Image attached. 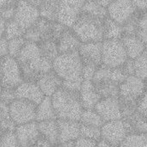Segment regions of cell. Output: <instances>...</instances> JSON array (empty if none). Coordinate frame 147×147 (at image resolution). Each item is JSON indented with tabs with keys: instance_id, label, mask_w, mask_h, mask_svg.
Listing matches in <instances>:
<instances>
[{
	"instance_id": "7402d4cb",
	"label": "cell",
	"mask_w": 147,
	"mask_h": 147,
	"mask_svg": "<svg viewBox=\"0 0 147 147\" xmlns=\"http://www.w3.org/2000/svg\"><path fill=\"white\" fill-rule=\"evenodd\" d=\"M97 93L102 98H119L120 96V84L109 79L104 78L97 81H92Z\"/></svg>"
},
{
	"instance_id": "7bdbcfd3",
	"label": "cell",
	"mask_w": 147,
	"mask_h": 147,
	"mask_svg": "<svg viewBox=\"0 0 147 147\" xmlns=\"http://www.w3.org/2000/svg\"><path fill=\"white\" fill-rule=\"evenodd\" d=\"M124 71L126 72V74L127 75V77L129 76H135V67H134V59H128L127 60V62L125 63V65L122 66Z\"/></svg>"
},
{
	"instance_id": "b9f144b4",
	"label": "cell",
	"mask_w": 147,
	"mask_h": 147,
	"mask_svg": "<svg viewBox=\"0 0 147 147\" xmlns=\"http://www.w3.org/2000/svg\"><path fill=\"white\" fill-rule=\"evenodd\" d=\"M97 145H98L97 141L83 138V137H80L76 140V147H98Z\"/></svg>"
},
{
	"instance_id": "30bf717a",
	"label": "cell",
	"mask_w": 147,
	"mask_h": 147,
	"mask_svg": "<svg viewBox=\"0 0 147 147\" xmlns=\"http://www.w3.org/2000/svg\"><path fill=\"white\" fill-rule=\"evenodd\" d=\"M101 130L102 140L118 147L129 135L123 120L105 122Z\"/></svg>"
},
{
	"instance_id": "ee69618b",
	"label": "cell",
	"mask_w": 147,
	"mask_h": 147,
	"mask_svg": "<svg viewBox=\"0 0 147 147\" xmlns=\"http://www.w3.org/2000/svg\"><path fill=\"white\" fill-rule=\"evenodd\" d=\"M0 54L1 58L9 55V40L4 36H2L0 39Z\"/></svg>"
},
{
	"instance_id": "681fc988",
	"label": "cell",
	"mask_w": 147,
	"mask_h": 147,
	"mask_svg": "<svg viewBox=\"0 0 147 147\" xmlns=\"http://www.w3.org/2000/svg\"><path fill=\"white\" fill-rule=\"evenodd\" d=\"M97 146L98 147H118V146H114V145H112V144H110V143H109V142H107V141H105V140H101L100 141H98V145H97Z\"/></svg>"
},
{
	"instance_id": "bcb514c9",
	"label": "cell",
	"mask_w": 147,
	"mask_h": 147,
	"mask_svg": "<svg viewBox=\"0 0 147 147\" xmlns=\"http://www.w3.org/2000/svg\"><path fill=\"white\" fill-rule=\"evenodd\" d=\"M29 147H54L52 146V144L47 140H46L44 137L40 136L39 138V140L34 142L32 146H30Z\"/></svg>"
},
{
	"instance_id": "f5cc1de1",
	"label": "cell",
	"mask_w": 147,
	"mask_h": 147,
	"mask_svg": "<svg viewBox=\"0 0 147 147\" xmlns=\"http://www.w3.org/2000/svg\"><path fill=\"white\" fill-rule=\"evenodd\" d=\"M54 147H58V146H54Z\"/></svg>"
},
{
	"instance_id": "e0dca14e",
	"label": "cell",
	"mask_w": 147,
	"mask_h": 147,
	"mask_svg": "<svg viewBox=\"0 0 147 147\" xmlns=\"http://www.w3.org/2000/svg\"><path fill=\"white\" fill-rule=\"evenodd\" d=\"M36 84L45 96L52 97L63 86V80L53 70L41 75Z\"/></svg>"
},
{
	"instance_id": "4fadbf2b",
	"label": "cell",
	"mask_w": 147,
	"mask_h": 147,
	"mask_svg": "<svg viewBox=\"0 0 147 147\" xmlns=\"http://www.w3.org/2000/svg\"><path fill=\"white\" fill-rule=\"evenodd\" d=\"M83 64H90L96 66L102 65V42L82 43L79 50Z\"/></svg>"
},
{
	"instance_id": "d590c367",
	"label": "cell",
	"mask_w": 147,
	"mask_h": 147,
	"mask_svg": "<svg viewBox=\"0 0 147 147\" xmlns=\"http://www.w3.org/2000/svg\"><path fill=\"white\" fill-rule=\"evenodd\" d=\"M140 12L137 11L135 15L130 18L124 25V34H129V35H137V30H138V23H139V18H140Z\"/></svg>"
},
{
	"instance_id": "816d5d0a",
	"label": "cell",
	"mask_w": 147,
	"mask_h": 147,
	"mask_svg": "<svg viewBox=\"0 0 147 147\" xmlns=\"http://www.w3.org/2000/svg\"><path fill=\"white\" fill-rule=\"evenodd\" d=\"M98 3L102 5V6H103V7H105V8H108L109 6V4H110V3H111V1H107V0H100V1H98Z\"/></svg>"
},
{
	"instance_id": "836d02e7",
	"label": "cell",
	"mask_w": 147,
	"mask_h": 147,
	"mask_svg": "<svg viewBox=\"0 0 147 147\" xmlns=\"http://www.w3.org/2000/svg\"><path fill=\"white\" fill-rule=\"evenodd\" d=\"M80 134H81V137L92 140L97 142L102 140V130L100 127L81 124Z\"/></svg>"
},
{
	"instance_id": "5bb4252c",
	"label": "cell",
	"mask_w": 147,
	"mask_h": 147,
	"mask_svg": "<svg viewBox=\"0 0 147 147\" xmlns=\"http://www.w3.org/2000/svg\"><path fill=\"white\" fill-rule=\"evenodd\" d=\"M15 134L22 147H29L41 136L37 121L17 126Z\"/></svg>"
},
{
	"instance_id": "8d00e7d4",
	"label": "cell",
	"mask_w": 147,
	"mask_h": 147,
	"mask_svg": "<svg viewBox=\"0 0 147 147\" xmlns=\"http://www.w3.org/2000/svg\"><path fill=\"white\" fill-rule=\"evenodd\" d=\"M1 147H22L15 132H5L1 134Z\"/></svg>"
},
{
	"instance_id": "ffe728a7",
	"label": "cell",
	"mask_w": 147,
	"mask_h": 147,
	"mask_svg": "<svg viewBox=\"0 0 147 147\" xmlns=\"http://www.w3.org/2000/svg\"><path fill=\"white\" fill-rule=\"evenodd\" d=\"M82 41L73 32L71 28H66L59 40H58V48L59 53H67L79 50Z\"/></svg>"
},
{
	"instance_id": "d6a6232c",
	"label": "cell",
	"mask_w": 147,
	"mask_h": 147,
	"mask_svg": "<svg viewBox=\"0 0 147 147\" xmlns=\"http://www.w3.org/2000/svg\"><path fill=\"white\" fill-rule=\"evenodd\" d=\"M135 76L147 81V53H144L134 59Z\"/></svg>"
},
{
	"instance_id": "e575fe53",
	"label": "cell",
	"mask_w": 147,
	"mask_h": 147,
	"mask_svg": "<svg viewBox=\"0 0 147 147\" xmlns=\"http://www.w3.org/2000/svg\"><path fill=\"white\" fill-rule=\"evenodd\" d=\"M27 40L24 37H18L9 40V55L17 59L22 48L26 45Z\"/></svg>"
},
{
	"instance_id": "4dcf8cb0",
	"label": "cell",
	"mask_w": 147,
	"mask_h": 147,
	"mask_svg": "<svg viewBox=\"0 0 147 147\" xmlns=\"http://www.w3.org/2000/svg\"><path fill=\"white\" fill-rule=\"evenodd\" d=\"M119 147H147V134H129Z\"/></svg>"
},
{
	"instance_id": "4316f807",
	"label": "cell",
	"mask_w": 147,
	"mask_h": 147,
	"mask_svg": "<svg viewBox=\"0 0 147 147\" xmlns=\"http://www.w3.org/2000/svg\"><path fill=\"white\" fill-rule=\"evenodd\" d=\"M82 12L103 20L109 16L108 9L102 6L98 1H84Z\"/></svg>"
},
{
	"instance_id": "8992f818",
	"label": "cell",
	"mask_w": 147,
	"mask_h": 147,
	"mask_svg": "<svg viewBox=\"0 0 147 147\" xmlns=\"http://www.w3.org/2000/svg\"><path fill=\"white\" fill-rule=\"evenodd\" d=\"M2 88H17L24 82L21 66L16 58L9 55L1 58Z\"/></svg>"
},
{
	"instance_id": "6da1fadb",
	"label": "cell",
	"mask_w": 147,
	"mask_h": 147,
	"mask_svg": "<svg viewBox=\"0 0 147 147\" xmlns=\"http://www.w3.org/2000/svg\"><path fill=\"white\" fill-rule=\"evenodd\" d=\"M16 59L25 82L36 83L41 75L53 70V61L42 55L37 43L27 41Z\"/></svg>"
},
{
	"instance_id": "f6af8a7d",
	"label": "cell",
	"mask_w": 147,
	"mask_h": 147,
	"mask_svg": "<svg viewBox=\"0 0 147 147\" xmlns=\"http://www.w3.org/2000/svg\"><path fill=\"white\" fill-rule=\"evenodd\" d=\"M138 110L147 116V91L139 102Z\"/></svg>"
},
{
	"instance_id": "7dc6e473",
	"label": "cell",
	"mask_w": 147,
	"mask_h": 147,
	"mask_svg": "<svg viewBox=\"0 0 147 147\" xmlns=\"http://www.w3.org/2000/svg\"><path fill=\"white\" fill-rule=\"evenodd\" d=\"M136 9L140 12L147 11V1H133Z\"/></svg>"
},
{
	"instance_id": "f907efd6",
	"label": "cell",
	"mask_w": 147,
	"mask_h": 147,
	"mask_svg": "<svg viewBox=\"0 0 147 147\" xmlns=\"http://www.w3.org/2000/svg\"><path fill=\"white\" fill-rule=\"evenodd\" d=\"M58 147H76V141H69L57 146Z\"/></svg>"
},
{
	"instance_id": "7c38bea8",
	"label": "cell",
	"mask_w": 147,
	"mask_h": 147,
	"mask_svg": "<svg viewBox=\"0 0 147 147\" xmlns=\"http://www.w3.org/2000/svg\"><path fill=\"white\" fill-rule=\"evenodd\" d=\"M95 109L105 122L123 119L119 98H102Z\"/></svg>"
},
{
	"instance_id": "44dd1931",
	"label": "cell",
	"mask_w": 147,
	"mask_h": 147,
	"mask_svg": "<svg viewBox=\"0 0 147 147\" xmlns=\"http://www.w3.org/2000/svg\"><path fill=\"white\" fill-rule=\"evenodd\" d=\"M121 40L126 48L128 59H135L144 53L146 47V44L138 35L123 34Z\"/></svg>"
},
{
	"instance_id": "52a82bcc",
	"label": "cell",
	"mask_w": 147,
	"mask_h": 147,
	"mask_svg": "<svg viewBox=\"0 0 147 147\" xmlns=\"http://www.w3.org/2000/svg\"><path fill=\"white\" fill-rule=\"evenodd\" d=\"M37 105L23 99H16L9 105L11 119L16 126L36 121Z\"/></svg>"
},
{
	"instance_id": "603a6c76",
	"label": "cell",
	"mask_w": 147,
	"mask_h": 147,
	"mask_svg": "<svg viewBox=\"0 0 147 147\" xmlns=\"http://www.w3.org/2000/svg\"><path fill=\"white\" fill-rule=\"evenodd\" d=\"M38 127L42 137L47 140L53 146L59 145V125L58 120H51L38 122Z\"/></svg>"
},
{
	"instance_id": "ab89813d",
	"label": "cell",
	"mask_w": 147,
	"mask_h": 147,
	"mask_svg": "<svg viewBox=\"0 0 147 147\" xmlns=\"http://www.w3.org/2000/svg\"><path fill=\"white\" fill-rule=\"evenodd\" d=\"M25 40L28 42H33V43H40L41 41V36L40 34L39 33V31L36 29V28L34 26L31 27L30 28H28V30H26L24 36Z\"/></svg>"
},
{
	"instance_id": "c3c4849f",
	"label": "cell",
	"mask_w": 147,
	"mask_h": 147,
	"mask_svg": "<svg viewBox=\"0 0 147 147\" xmlns=\"http://www.w3.org/2000/svg\"><path fill=\"white\" fill-rule=\"evenodd\" d=\"M6 25H7V22L2 18H0V34H1V37L4 35L5 33V29H6Z\"/></svg>"
},
{
	"instance_id": "277c9868",
	"label": "cell",
	"mask_w": 147,
	"mask_h": 147,
	"mask_svg": "<svg viewBox=\"0 0 147 147\" xmlns=\"http://www.w3.org/2000/svg\"><path fill=\"white\" fill-rule=\"evenodd\" d=\"M104 20L82 12L71 29L82 43L102 42L104 40Z\"/></svg>"
},
{
	"instance_id": "d4e9b609",
	"label": "cell",
	"mask_w": 147,
	"mask_h": 147,
	"mask_svg": "<svg viewBox=\"0 0 147 147\" xmlns=\"http://www.w3.org/2000/svg\"><path fill=\"white\" fill-rule=\"evenodd\" d=\"M59 1L43 0L39 7L40 17L50 22H57Z\"/></svg>"
},
{
	"instance_id": "5b68a950",
	"label": "cell",
	"mask_w": 147,
	"mask_h": 147,
	"mask_svg": "<svg viewBox=\"0 0 147 147\" xmlns=\"http://www.w3.org/2000/svg\"><path fill=\"white\" fill-rule=\"evenodd\" d=\"M128 56L121 40H104L102 41V65L110 68L122 67Z\"/></svg>"
},
{
	"instance_id": "60d3db41",
	"label": "cell",
	"mask_w": 147,
	"mask_h": 147,
	"mask_svg": "<svg viewBox=\"0 0 147 147\" xmlns=\"http://www.w3.org/2000/svg\"><path fill=\"white\" fill-rule=\"evenodd\" d=\"M99 67L96 65H94L83 64V78H84V80L92 81L95 77V74Z\"/></svg>"
},
{
	"instance_id": "484cf974",
	"label": "cell",
	"mask_w": 147,
	"mask_h": 147,
	"mask_svg": "<svg viewBox=\"0 0 147 147\" xmlns=\"http://www.w3.org/2000/svg\"><path fill=\"white\" fill-rule=\"evenodd\" d=\"M124 34L123 26L117 23L110 17L104 20V40H121Z\"/></svg>"
},
{
	"instance_id": "1f68e13d",
	"label": "cell",
	"mask_w": 147,
	"mask_h": 147,
	"mask_svg": "<svg viewBox=\"0 0 147 147\" xmlns=\"http://www.w3.org/2000/svg\"><path fill=\"white\" fill-rule=\"evenodd\" d=\"M24 34H25V31L20 27V25L14 19L7 22L6 29H5V33L3 36L8 40L15 39V38H18V37H23Z\"/></svg>"
},
{
	"instance_id": "ba28073f",
	"label": "cell",
	"mask_w": 147,
	"mask_h": 147,
	"mask_svg": "<svg viewBox=\"0 0 147 147\" xmlns=\"http://www.w3.org/2000/svg\"><path fill=\"white\" fill-rule=\"evenodd\" d=\"M84 1L62 0L59 1L57 22L67 28H71L79 18Z\"/></svg>"
},
{
	"instance_id": "f35d334b",
	"label": "cell",
	"mask_w": 147,
	"mask_h": 147,
	"mask_svg": "<svg viewBox=\"0 0 147 147\" xmlns=\"http://www.w3.org/2000/svg\"><path fill=\"white\" fill-rule=\"evenodd\" d=\"M17 98H16V89L2 88V90H1V102L10 105Z\"/></svg>"
},
{
	"instance_id": "ac0fdd59",
	"label": "cell",
	"mask_w": 147,
	"mask_h": 147,
	"mask_svg": "<svg viewBox=\"0 0 147 147\" xmlns=\"http://www.w3.org/2000/svg\"><path fill=\"white\" fill-rule=\"evenodd\" d=\"M122 120L129 134H147V116L138 109Z\"/></svg>"
},
{
	"instance_id": "d6986e66",
	"label": "cell",
	"mask_w": 147,
	"mask_h": 147,
	"mask_svg": "<svg viewBox=\"0 0 147 147\" xmlns=\"http://www.w3.org/2000/svg\"><path fill=\"white\" fill-rule=\"evenodd\" d=\"M79 93L84 109H94L97 103L102 100V97L97 93L92 81L84 80Z\"/></svg>"
},
{
	"instance_id": "cb8c5ba5",
	"label": "cell",
	"mask_w": 147,
	"mask_h": 147,
	"mask_svg": "<svg viewBox=\"0 0 147 147\" xmlns=\"http://www.w3.org/2000/svg\"><path fill=\"white\" fill-rule=\"evenodd\" d=\"M51 120H58V117L52 102V97L45 96L42 102L37 105L36 121L40 122Z\"/></svg>"
},
{
	"instance_id": "f546056e",
	"label": "cell",
	"mask_w": 147,
	"mask_h": 147,
	"mask_svg": "<svg viewBox=\"0 0 147 147\" xmlns=\"http://www.w3.org/2000/svg\"><path fill=\"white\" fill-rule=\"evenodd\" d=\"M18 1L0 0V18L9 22L15 18Z\"/></svg>"
},
{
	"instance_id": "3957f363",
	"label": "cell",
	"mask_w": 147,
	"mask_h": 147,
	"mask_svg": "<svg viewBox=\"0 0 147 147\" xmlns=\"http://www.w3.org/2000/svg\"><path fill=\"white\" fill-rule=\"evenodd\" d=\"M52 102L58 119L80 121L84 109L79 92L67 90L62 86L52 96Z\"/></svg>"
},
{
	"instance_id": "f1b7e54d",
	"label": "cell",
	"mask_w": 147,
	"mask_h": 147,
	"mask_svg": "<svg viewBox=\"0 0 147 147\" xmlns=\"http://www.w3.org/2000/svg\"><path fill=\"white\" fill-rule=\"evenodd\" d=\"M80 123L84 125H88V126H92L101 128L104 125L105 121L94 109L84 110L80 119Z\"/></svg>"
},
{
	"instance_id": "7a4b0ae2",
	"label": "cell",
	"mask_w": 147,
	"mask_h": 147,
	"mask_svg": "<svg viewBox=\"0 0 147 147\" xmlns=\"http://www.w3.org/2000/svg\"><path fill=\"white\" fill-rule=\"evenodd\" d=\"M53 69L63 80V87L80 92L83 78V62L78 51L59 53L53 62Z\"/></svg>"
},
{
	"instance_id": "74e56055",
	"label": "cell",
	"mask_w": 147,
	"mask_h": 147,
	"mask_svg": "<svg viewBox=\"0 0 147 147\" xmlns=\"http://www.w3.org/2000/svg\"><path fill=\"white\" fill-rule=\"evenodd\" d=\"M137 35L147 45V11L140 12Z\"/></svg>"
},
{
	"instance_id": "8fae6325",
	"label": "cell",
	"mask_w": 147,
	"mask_h": 147,
	"mask_svg": "<svg viewBox=\"0 0 147 147\" xmlns=\"http://www.w3.org/2000/svg\"><path fill=\"white\" fill-rule=\"evenodd\" d=\"M108 9V16L121 25H124L138 11L133 1H111Z\"/></svg>"
},
{
	"instance_id": "83f0119b",
	"label": "cell",
	"mask_w": 147,
	"mask_h": 147,
	"mask_svg": "<svg viewBox=\"0 0 147 147\" xmlns=\"http://www.w3.org/2000/svg\"><path fill=\"white\" fill-rule=\"evenodd\" d=\"M38 45L42 55L45 58L52 60L53 62L59 54L58 48V41L54 40H42L40 43H38Z\"/></svg>"
},
{
	"instance_id": "9a60e30c",
	"label": "cell",
	"mask_w": 147,
	"mask_h": 147,
	"mask_svg": "<svg viewBox=\"0 0 147 147\" xmlns=\"http://www.w3.org/2000/svg\"><path fill=\"white\" fill-rule=\"evenodd\" d=\"M59 125V145L69 141H76L81 137L80 121L58 119Z\"/></svg>"
},
{
	"instance_id": "9c48e42d",
	"label": "cell",
	"mask_w": 147,
	"mask_h": 147,
	"mask_svg": "<svg viewBox=\"0 0 147 147\" xmlns=\"http://www.w3.org/2000/svg\"><path fill=\"white\" fill-rule=\"evenodd\" d=\"M39 8L33 5L29 1H18L14 20L26 32L33 27L40 19Z\"/></svg>"
},
{
	"instance_id": "2e32d148",
	"label": "cell",
	"mask_w": 147,
	"mask_h": 147,
	"mask_svg": "<svg viewBox=\"0 0 147 147\" xmlns=\"http://www.w3.org/2000/svg\"><path fill=\"white\" fill-rule=\"evenodd\" d=\"M16 94L17 99H23L29 101L36 105H39L45 96L38 84L32 82H23L17 88H16Z\"/></svg>"
}]
</instances>
